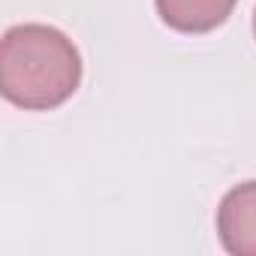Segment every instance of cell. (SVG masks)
<instances>
[{
    "mask_svg": "<svg viewBox=\"0 0 256 256\" xmlns=\"http://www.w3.org/2000/svg\"><path fill=\"white\" fill-rule=\"evenodd\" d=\"M82 84L76 42L48 24L10 28L0 42V90L28 112L64 106Z\"/></svg>",
    "mask_w": 256,
    "mask_h": 256,
    "instance_id": "1",
    "label": "cell"
},
{
    "mask_svg": "<svg viewBox=\"0 0 256 256\" xmlns=\"http://www.w3.org/2000/svg\"><path fill=\"white\" fill-rule=\"evenodd\" d=\"M160 18L178 34H208L220 28L238 0H154Z\"/></svg>",
    "mask_w": 256,
    "mask_h": 256,
    "instance_id": "3",
    "label": "cell"
},
{
    "mask_svg": "<svg viewBox=\"0 0 256 256\" xmlns=\"http://www.w3.org/2000/svg\"><path fill=\"white\" fill-rule=\"evenodd\" d=\"M217 238L232 256H256V181L235 184L220 199Z\"/></svg>",
    "mask_w": 256,
    "mask_h": 256,
    "instance_id": "2",
    "label": "cell"
},
{
    "mask_svg": "<svg viewBox=\"0 0 256 256\" xmlns=\"http://www.w3.org/2000/svg\"><path fill=\"white\" fill-rule=\"evenodd\" d=\"M253 34H256V12H253Z\"/></svg>",
    "mask_w": 256,
    "mask_h": 256,
    "instance_id": "4",
    "label": "cell"
}]
</instances>
